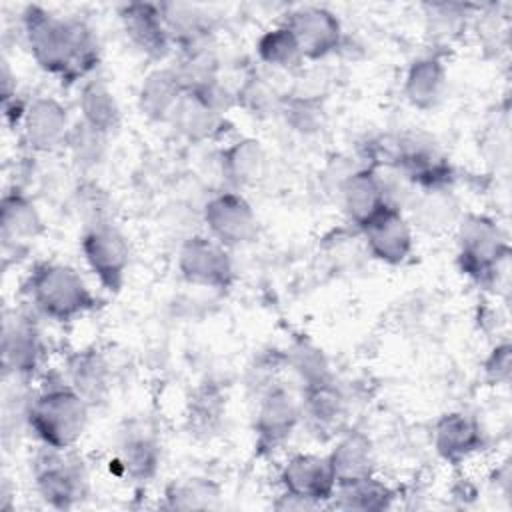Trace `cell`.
<instances>
[{
    "label": "cell",
    "mask_w": 512,
    "mask_h": 512,
    "mask_svg": "<svg viewBox=\"0 0 512 512\" xmlns=\"http://www.w3.org/2000/svg\"><path fill=\"white\" fill-rule=\"evenodd\" d=\"M26 292L36 312L56 322H72L98 302L80 272L62 262H38L28 274Z\"/></svg>",
    "instance_id": "3"
},
{
    "label": "cell",
    "mask_w": 512,
    "mask_h": 512,
    "mask_svg": "<svg viewBox=\"0 0 512 512\" xmlns=\"http://www.w3.org/2000/svg\"><path fill=\"white\" fill-rule=\"evenodd\" d=\"M208 236L226 248L250 244L258 234V218L250 202L236 190L212 196L204 206Z\"/></svg>",
    "instance_id": "8"
},
{
    "label": "cell",
    "mask_w": 512,
    "mask_h": 512,
    "mask_svg": "<svg viewBox=\"0 0 512 512\" xmlns=\"http://www.w3.org/2000/svg\"><path fill=\"white\" fill-rule=\"evenodd\" d=\"M122 30L130 44L150 60H164L172 50V40L166 30L158 4L128 2L118 10Z\"/></svg>",
    "instance_id": "16"
},
{
    "label": "cell",
    "mask_w": 512,
    "mask_h": 512,
    "mask_svg": "<svg viewBox=\"0 0 512 512\" xmlns=\"http://www.w3.org/2000/svg\"><path fill=\"white\" fill-rule=\"evenodd\" d=\"M238 104L248 110L250 114H270V112H280L282 98L276 88L258 74L246 76L244 82L238 86Z\"/></svg>",
    "instance_id": "37"
},
{
    "label": "cell",
    "mask_w": 512,
    "mask_h": 512,
    "mask_svg": "<svg viewBox=\"0 0 512 512\" xmlns=\"http://www.w3.org/2000/svg\"><path fill=\"white\" fill-rule=\"evenodd\" d=\"M328 462L336 484L360 480L374 474V450L370 438L360 430L344 432L330 450Z\"/></svg>",
    "instance_id": "24"
},
{
    "label": "cell",
    "mask_w": 512,
    "mask_h": 512,
    "mask_svg": "<svg viewBox=\"0 0 512 512\" xmlns=\"http://www.w3.org/2000/svg\"><path fill=\"white\" fill-rule=\"evenodd\" d=\"M468 8L464 4H428L426 18L428 30L434 38H454L458 30L466 24Z\"/></svg>",
    "instance_id": "38"
},
{
    "label": "cell",
    "mask_w": 512,
    "mask_h": 512,
    "mask_svg": "<svg viewBox=\"0 0 512 512\" xmlns=\"http://www.w3.org/2000/svg\"><path fill=\"white\" fill-rule=\"evenodd\" d=\"M64 378L90 406L104 402L112 386L110 364L94 348L72 352L66 360Z\"/></svg>",
    "instance_id": "22"
},
{
    "label": "cell",
    "mask_w": 512,
    "mask_h": 512,
    "mask_svg": "<svg viewBox=\"0 0 512 512\" xmlns=\"http://www.w3.org/2000/svg\"><path fill=\"white\" fill-rule=\"evenodd\" d=\"M302 420V402L282 382L266 386L258 394L254 416L256 448L260 452L278 450Z\"/></svg>",
    "instance_id": "7"
},
{
    "label": "cell",
    "mask_w": 512,
    "mask_h": 512,
    "mask_svg": "<svg viewBox=\"0 0 512 512\" xmlns=\"http://www.w3.org/2000/svg\"><path fill=\"white\" fill-rule=\"evenodd\" d=\"M360 232L368 252L384 264H402L414 250L412 224L406 220L398 206L388 204L382 208L360 228Z\"/></svg>",
    "instance_id": "15"
},
{
    "label": "cell",
    "mask_w": 512,
    "mask_h": 512,
    "mask_svg": "<svg viewBox=\"0 0 512 512\" xmlns=\"http://www.w3.org/2000/svg\"><path fill=\"white\" fill-rule=\"evenodd\" d=\"M42 336L34 316L28 312H8L2 324V366L4 376L30 378L42 362Z\"/></svg>",
    "instance_id": "11"
},
{
    "label": "cell",
    "mask_w": 512,
    "mask_h": 512,
    "mask_svg": "<svg viewBox=\"0 0 512 512\" xmlns=\"http://www.w3.org/2000/svg\"><path fill=\"white\" fill-rule=\"evenodd\" d=\"M284 362L300 378L302 388H310V386L332 382V374H330V366H328L326 356L322 354L320 348H316L314 344H310L306 340L294 342L286 350Z\"/></svg>",
    "instance_id": "33"
},
{
    "label": "cell",
    "mask_w": 512,
    "mask_h": 512,
    "mask_svg": "<svg viewBox=\"0 0 512 512\" xmlns=\"http://www.w3.org/2000/svg\"><path fill=\"white\" fill-rule=\"evenodd\" d=\"M256 54L260 62L276 70H296L304 62V54L300 50L298 40L284 24L266 30L258 38Z\"/></svg>",
    "instance_id": "32"
},
{
    "label": "cell",
    "mask_w": 512,
    "mask_h": 512,
    "mask_svg": "<svg viewBox=\"0 0 512 512\" xmlns=\"http://www.w3.org/2000/svg\"><path fill=\"white\" fill-rule=\"evenodd\" d=\"M164 498L174 510H208L220 504V486L204 476L178 478L166 486Z\"/></svg>",
    "instance_id": "31"
},
{
    "label": "cell",
    "mask_w": 512,
    "mask_h": 512,
    "mask_svg": "<svg viewBox=\"0 0 512 512\" xmlns=\"http://www.w3.org/2000/svg\"><path fill=\"white\" fill-rule=\"evenodd\" d=\"M160 464V442L142 422H132L120 434L116 448V466L120 474L134 482L150 480Z\"/></svg>",
    "instance_id": "18"
},
{
    "label": "cell",
    "mask_w": 512,
    "mask_h": 512,
    "mask_svg": "<svg viewBox=\"0 0 512 512\" xmlns=\"http://www.w3.org/2000/svg\"><path fill=\"white\" fill-rule=\"evenodd\" d=\"M40 444L32 460V476L38 496L52 508L64 510L82 502L88 494V472L78 456Z\"/></svg>",
    "instance_id": "5"
},
{
    "label": "cell",
    "mask_w": 512,
    "mask_h": 512,
    "mask_svg": "<svg viewBox=\"0 0 512 512\" xmlns=\"http://www.w3.org/2000/svg\"><path fill=\"white\" fill-rule=\"evenodd\" d=\"M72 122L66 106L52 96H38L26 104L24 118L20 122L22 142L30 152H54L66 146Z\"/></svg>",
    "instance_id": "13"
},
{
    "label": "cell",
    "mask_w": 512,
    "mask_h": 512,
    "mask_svg": "<svg viewBox=\"0 0 512 512\" xmlns=\"http://www.w3.org/2000/svg\"><path fill=\"white\" fill-rule=\"evenodd\" d=\"M76 204H78V212H82L86 224H94V222H102V220H112L108 214V196L106 192L94 184V182H84L80 184V188L76 190Z\"/></svg>",
    "instance_id": "40"
},
{
    "label": "cell",
    "mask_w": 512,
    "mask_h": 512,
    "mask_svg": "<svg viewBox=\"0 0 512 512\" xmlns=\"http://www.w3.org/2000/svg\"><path fill=\"white\" fill-rule=\"evenodd\" d=\"M332 504L340 510H384L390 508L394 492L388 484L378 480L374 474L360 480L336 484L332 494Z\"/></svg>",
    "instance_id": "30"
},
{
    "label": "cell",
    "mask_w": 512,
    "mask_h": 512,
    "mask_svg": "<svg viewBox=\"0 0 512 512\" xmlns=\"http://www.w3.org/2000/svg\"><path fill=\"white\" fill-rule=\"evenodd\" d=\"M282 494L300 498L312 508L330 502L336 480L328 456L318 454H294L280 470Z\"/></svg>",
    "instance_id": "14"
},
{
    "label": "cell",
    "mask_w": 512,
    "mask_h": 512,
    "mask_svg": "<svg viewBox=\"0 0 512 512\" xmlns=\"http://www.w3.org/2000/svg\"><path fill=\"white\" fill-rule=\"evenodd\" d=\"M184 94V86L180 84L172 66L156 68L140 84L138 90V108L144 116L156 122H170V116Z\"/></svg>",
    "instance_id": "25"
},
{
    "label": "cell",
    "mask_w": 512,
    "mask_h": 512,
    "mask_svg": "<svg viewBox=\"0 0 512 512\" xmlns=\"http://www.w3.org/2000/svg\"><path fill=\"white\" fill-rule=\"evenodd\" d=\"M508 240L498 222L484 214H466L458 224V262L474 282L498 284L508 264Z\"/></svg>",
    "instance_id": "4"
},
{
    "label": "cell",
    "mask_w": 512,
    "mask_h": 512,
    "mask_svg": "<svg viewBox=\"0 0 512 512\" xmlns=\"http://www.w3.org/2000/svg\"><path fill=\"white\" fill-rule=\"evenodd\" d=\"M80 250L100 286L118 292L130 266V244L124 232L112 220L88 224L80 238Z\"/></svg>",
    "instance_id": "6"
},
{
    "label": "cell",
    "mask_w": 512,
    "mask_h": 512,
    "mask_svg": "<svg viewBox=\"0 0 512 512\" xmlns=\"http://www.w3.org/2000/svg\"><path fill=\"white\" fill-rule=\"evenodd\" d=\"M22 30L34 62L62 82L86 78L100 62L98 38L80 18L30 4L22 12Z\"/></svg>",
    "instance_id": "1"
},
{
    "label": "cell",
    "mask_w": 512,
    "mask_h": 512,
    "mask_svg": "<svg viewBox=\"0 0 512 512\" xmlns=\"http://www.w3.org/2000/svg\"><path fill=\"white\" fill-rule=\"evenodd\" d=\"M90 404L66 382V378L50 380L30 394L26 410V426L40 444L68 450L82 438Z\"/></svg>",
    "instance_id": "2"
},
{
    "label": "cell",
    "mask_w": 512,
    "mask_h": 512,
    "mask_svg": "<svg viewBox=\"0 0 512 512\" xmlns=\"http://www.w3.org/2000/svg\"><path fill=\"white\" fill-rule=\"evenodd\" d=\"M178 270L194 286L224 290L234 282L228 248L210 236H192L178 250Z\"/></svg>",
    "instance_id": "9"
},
{
    "label": "cell",
    "mask_w": 512,
    "mask_h": 512,
    "mask_svg": "<svg viewBox=\"0 0 512 512\" xmlns=\"http://www.w3.org/2000/svg\"><path fill=\"white\" fill-rule=\"evenodd\" d=\"M416 212L420 224L432 230L436 226H446L452 222L454 204L448 196V190H426L418 198V204L414 202V214Z\"/></svg>",
    "instance_id": "39"
},
{
    "label": "cell",
    "mask_w": 512,
    "mask_h": 512,
    "mask_svg": "<svg viewBox=\"0 0 512 512\" xmlns=\"http://www.w3.org/2000/svg\"><path fill=\"white\" fill-rule=\"evenodd\" d=\"M302 420L314 434H340L346 422V398L332 382L302 388Z\"/></svg>",
    "instance_id": "21"
},
{
    "label": "cell",
    "mask_w": 512,
    "mask_h": 512,
    "mask_svg": "<svg viewBox=\"0 0 512 512\" xmlns=\"http://www.w3.org/2000/svg\"><path fill=\"white\" fill-rule=\"evenodd\" d=\"M484 444L480 422L466 412H448L434 426V448L450 464H460Z\"/></svg>",
    "instance_id": "20"
},
{
    "label": "cell",
    "mask_w": 512,
    "mask_h": 512,
    "mask_svg": "<svg viewBox=\"0 0 512 512\" xmlns=\"http://www.w3.org/2000/svg\"><path fill=\"white\" fill-rule=\"evenodd\" d=\"M106 144H108L106 134L90 128L84 122H76L70 130L66 148L70 152L72 162L78 166V170L88 172L104 162Z\"/></svg>",
    "instance_id": "34"
},
{
    "label": "cell",
    "mask_w": 512,
    "mask_h": 512,
    "mask_svg": "<svg viewBox=\"0 0 512 512\" xmlns=\"http://www.w3.org/2000/svg\"><path fill=\"white\" fill-rule=\"evenodd\" d=\"M340 198L348 220L358 230L382 208L392 204L388 200L384 180L376 166H364L350 172L340 184Z\"/></svg>",
    "instance_id": "17"
},
{
    "label": "cell",
    "mask_w": 512,
    "mask_h": 512,
    "mask_svg": "<svg viewBox=\"0 0 512 512\" xmlns=\"http://www.w3.org/2000/svg\"><path fill=\"white\" fill-rule=\"evenodd\" d=\"M512 366V348L508 342H500L492 348L488 358L482 364L484 378L492 386H506L510 380V368Z\"/></svg>",
    "instance_id": "41"
},
{
    "label": "cell",
    "mask_w": 512,
    "mask_h": 512,
    "mask_svg": "<svg viewBox=\"0 0 512 512\" xmlns=\"http://www.w3.org/2000/svg\"><path fill=\"white\" fill-rule=\"evenodd\" d=\"M220 168L232 190L254 186L266 172V152L254 138H242L220 154Z\"/></svg>",
    "instance_id": "26"
},
{
    "label": "cell",
    "mask_w": 512,
    "mask_h": 512,
    "mask_svg": "<svg viewBox=\"0 0 512 512\" xmlns=\"http://www.w3.org/2000/svg\"><path fill=\"white\" fill-rule=\"evenodd\" d=\"M224 96L220 84L204 90H184L170 116V124L190 142L214 138L224 126Z\"/></svg>",
    "instance_id": "10"
},
{
    "label": "cell",
    "mask_w": 512,
    "mask_h": 512,
    "mask_svg": "<svg viewBox=\"0 0 512 512\" xmlns=\"http://www.w3.org/2000/svg\"><path fill=\"white\" fill-rule=\"evenodd\" d=\"M448 82L446 66L440 56L416 58L404 76V96L418 110H432L444 96Z\"/></svg>",
    "instance_id": "23"
},
{
    "label": "cell",
    "mask_w": 512,
    "mask_h": 512,
    "mask_svg": "<svg viewBox=\"0 0 512 512\" xmlns=\"http://www.w3.org/2000/svg\"><path fill=\"white\" fill-rule=\"evenodd\" d=\"M44 232V220L26 192L14 188L0 202V236L4 250L24 252Z\"/></svg>",
    "instance_id": "19"
},
{
    "label": "cell",
    "mask_w": 512,
    "mask_h": 512,
    "mask_svg": "<svg viewBox=\"0 0 512 512\" xmlns=\"http://www.w3.org/2000/svg\"><path fill=\"white\" fill-rule=\"evenodd\" d=\"M280 114L286 124L302 134L318 132L324 124V108L322 98L302 96V94H286L280 104Z\"/></svg>",
    "instance_id": "36"
},
{
    "label": "cell",
    "mask_w": 512,
    "mask_h": 512,
    "mask_svg": "<svg viewBox=\"0 0 512 512\" xmlns=\"http://www.w3.org/2000/svg\"><path fill=\"white\" fill-rule=\"evenodd\" d=\"M298 40L304 60H322L342 44V24L324 6H298L282 22Z\"/></svg>",
    "instance_id": "12"
},
{
    "label": "cell",
    "mask_w": 512,
    "mask_h": 512,
    "mask_svg": "<svg viewBox=\"0 0 512 512\" xmlns=\"http://www.w3.org/2000/svg\"><path fill=\"white\" fill-rule=\"evenodd\" d=\"M80 122L110 136L120 126V106L114 92L104 80H86L80 88L78 98Z\"/></svg>",
    "instance_id": "27"
},
{
    "label": "cell",
    "mask_w": 512,
    "mask_h": 512,
    "mask_svg": "<svg viewBox=\"0 0 512 512\" xmlns=\"http://www.w3.org/2000/svg\"><path fill=\"white\" fill-rule=\"evenodd\" d=\"M178 62L172 66L184 90H204L218 84V56L212 42H200L178 50Z\"/></svg>",
    "instance_id": "29"
},
{
    "label": "cell",
    "mask_w": 512,
    "mask_h": 512,
    "mask_svg": "<svg viewBox=\"0 0 512 512\" xmlns=\"http://www.w3.org/2000/svg\"><path fill=\"white\" fill-rule=\"evenodd\" d=\"M224 406V396L214 384L200 386L190 400V428H194L196 434L214 432L222 420Z\"/></svg>",
    "instance_id": "35"
},
{
    "label": "cell",
    "mask_w": 512,
    "mask_h": 512,
    "mask_svg": "<svg viewBox=\"0 0 512 512\" xmlns=\"http://www.w3.org/2000/svg\"><path fill=\"white\" fill-rule=\"evenodd\" d=\"M158 6L162 12L166 30L170 34V40L178 50L210 40L212 36L210 18L198 6L182 4V2H162Z\"/></svg>",
    "instance_id": "28"
}]
</instances>
